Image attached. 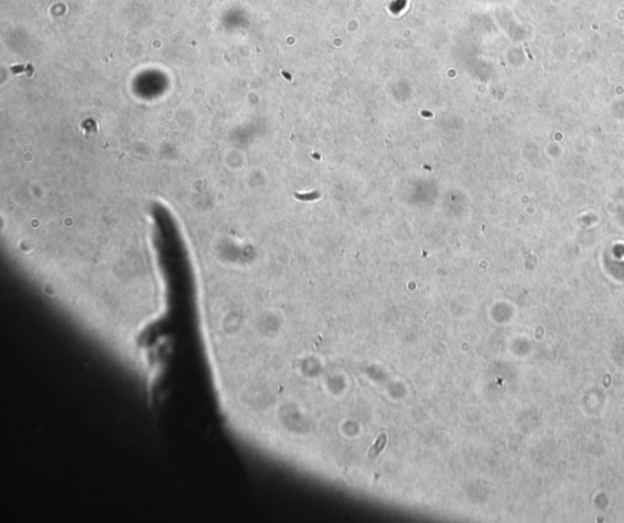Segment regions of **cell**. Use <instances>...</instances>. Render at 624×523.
<instances>
[{"label": "cell", "mask_w": 624, "mask_h": 523, "mask_svg": "<svg viewBox=\"0 0 624 523\" xmlns=\"http://www.w3.org/2000/svg\"><path fill=\"white\" fill-rule=\"evenodd\" d=\"M385 444H387V434L382 433V434L378 437V439H377V441H376L375 445H373V447L371 448L370 454H368V458H370V459L377 458V456L379 455V453H381V451L383 450V448L385 447Z\"/></svg>", "instance_id": "obj_1"}]
</instances>
